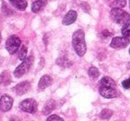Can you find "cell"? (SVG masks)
<instances>
[{"instance_id":"obj_1","label":"cell","mask_w":130,"mask_h":121,"mask_svg":"<svg viewBox=\"0 0 130 121\" xmlns=\"http://www.w3.org/2000/svg\"><path fill=\"white\" fill-rule=\"evenodd\" d=\"M72 45L74 50L78 56L85 55L87 52V45L85 40V33L82 29H78L73 33Z\"/></svg>"},{"instance_id":"obj_2","label":"cell","mask_w":130,"mask_h":121,"mask_svg":"<svg viewBox=\"0 0 130 121\" xmlns=\"http://www.w3.org/2000/svg\"><path fill=\"white\" fill-rule=\"evenodd\" d=\"M110 17L118 24H130V15L121 8H113L110 11Z\"/></svg>"},{"instance_id":"obj_3","label":"cell","mask_w":130,"mask_h":121,"mask_svg":"<svg viewBox=\"0 0 130 121\" xmlns=\"http://www.w3.org/2000/svg\"><path fill=\"white\" fill-rule=\"evenodd\" d=\"M33 61H34V58L33 56H29V57L26 58L24 61H22V62L18 66V67L15 69L14 72H13V75L16 78H21L22 77L24 74L29 71V70L30 69L31 65L33 63Z\"/></svg>"},{"instance_id":"obj_4","label":"cell","mask_w":130,"mask_h":121,"mask_svg":"<svg viewBox=\"0 0 130 121\" xmlns=\"http://www.w3.org/2000/svg\"><path fill=\"white\" fill-rule=\"evenodd\" d=\"M21 39L15 35H13V36L9 37L8 39L6 40V50L8 51V53L11 54H13L19 50L21 46Z\"/></svg>"},{"instance_id":"obj_5","label":"cell","mask_w":130,"mask_h":121,"mask_svg":"<svg viewBox=\"0 0 130 121\" xmlns=\"http://www.w3.org/2000/svg\"><path fill=\"white\" fill-rule=\"evenodd\" d=\"M20 108L25 112L35 113L37 111V109H38V102L36 100L31 99V98L26 99L21 102Z\"/></svg>"},{"instance_id":"obj_6","label":"cell","mask_w":130,"mask_h":121,"mask_svg":"<svg viewBox=\"0 0 130 121\" xmlns=\"http://www.w3.org/2000/svg\"><path fill=\"white\" fill-rule=\"evenodd\" d=\"M129 44V38H126L125 37H116L110 42V46L114 49H121L127 46Z\"/></svg>"},{"instance_id":"obj_7","label":"cell","mask_w":130,"mask_h":121,"mask_svg":"<svg viewBox=\"0 0 130 121\" xmlns=\"http://www.w3.org/2000/svg\"><path fill=\"white\" fill-rule=\"evenodd\" d=\"M13 103V99L9 95H3L0 98V110L4 112H6L11 110Z\"/></svg>"},{"instance_id":"obj_8","label":"cell","mask_w":130,"mask_h":121,"mask_svg":"<svg viewBox=\"0 0 130 121\" xmlns=\"http://www.w3.org/2000/svg\"><path fill=\"white\" fill-rule=\"evenodd\" d=\"M99 93L103 97L111 99L118 96V92L116 88L112 87H99Z\"/></svg>"},{"instance_id":"obj_9","label":"cell","mask_w":130,"mask_h":121,"mask_svg":"<svg viewBox=\"0 0 130 121\" xmlns=\"http://www.w3.org/2000/svg\"><path fill=\"white\" fill-rule=\"evenodd\" d=\"M31 88L30 83L28 81H23L22 83L18 84L17 85H15L13 87V90L16 93V94L18 95H22V94H25L26 93H28Z\"/></svg>"},{"instance_id":"obj_10","label":"cell","mask_w":130,"mask_h":121,"mask_svg":"<svg viewBox=\"0 0 130 121\" xmlns=\"http://www.w3.org/2000/svg\"><path fill=\"white\" fill-rule=\"evenodd\" d=\"M77 16H78L77 12L73 11V10H71V11L68 12V13H66V15L64 16V18H63V20H62V24L66 26L71 25V24L75 22V21L77 20Z\"/></svg>"},{"instance_id":"obj_11","label":"cell","mask_w":130,"mask_h":121,"mask_svg":"<svg viewBox=\"0 0 130 121\" xmlns=\"http://www.w3.org/2000/svg\"><path fill=\"white\" fill-rule=\"evenodd\" d=\"M52 84H53V78L50 76H48V75H45V76H43L40 78L39 82H38V87H39V89L44 90V89L50 87Z\"/></svg>"},{"instance_id":"obj_12","label":"cell","mask_w":130,"mask_h":121,"mask_svg":"<svg viewBox=\"0 0 130 121\" xmlns=\"http://www.w3.org/2000/svg\"><path fill=\"white\" fill-rule=\"evenodd\" d=\"M100 87H112L116 88V83L112 78L110 77H103L99 82Z\"/></svg>"},{"instance_id":"obj_13","label":"cell","mask_w":130,"mask_h":121,"mask_svg":"<svg viewBox=\"0 0 130 121\" xmlns=\"http://www.w3.org/2000/svg\"><path fill=\"white\" fill-rule=\"evenodd\" d=\"M46 0H37L31 6V10L33 13H38L40 10H42L46 5Z\"/></svg>"},{"instance_id":"obj_14","label":"cell","mask_w":130,"mask_h":121,"mask_svg":"<svg viewBox=\"0 0 130 121\" xmlns=\"http://www.w3.org/2000/svg\"><path fill=\"white\" fill-rule=\"evenodd\" d=\"M9 1L15 8L21 11H24L28 6V3L25 0H9Z\"/></svg>"},{"instance_id":"obj_15","label":"cell","mask_w":130,"mask_h":121,"mask_svg":"<svg viewBox=\"0 0 130 121\" xmlns=\"http://www.w3.org/2000/svg\"><path fill=\"white\" fill-rule=\"evenodd\" d=\"M108 5L113 8H123L126 5V0H106Z\"/></svg>"},{"instance_id":"obj_16","label":"cell","mask_w":130,"mask_h":121,"mask_svg":"<svg viewBox=\"0 0 130 121\" xmlns=\"http://www.w3.org/2000/svg\"><path fill=\"white\" fill-rule=\"evenodd\" d=\"M55 109V101L54 100H50L45 103V107L43 109V114L44 115H47L50 112H52L53 110Z\"/></svg>"},{"instance_id":"obj_17","label":"cell","mask_w":130,"mask_h":121,"mask_svg":"<svg viewBox=\"0 0 130 121\" xmlns=\"http://www.w3.org/2000/svg\"><path fill=\"white\" fill-rule=\"evenodd\" d=\"M11 82V77H10L9 72H3L0 75V83L4 84V85H8Z\"/></svg>"},{"instance_id":"obj_18","label":"cell","mask_w":130,"mask_h":121,"mask_svg":"<svg viewBox=\"0 0 130 121\" xmlns=\"http://www.w3.org/2000/svg\"><path fill=\"white\" fill-rule=\"evenodd\" d=\"M88 75L92 79H97L98 77L100 76V72L95 67H91L88 70Z\"/></svg>"},{"instance_id":"obj_19","label":"cell","mask_w":130,"mask_h":121,"mask_svg":"<svg viewBox=\"0 0 130 121\" xmlns=\"http://www.w3.org/2000/svg\"><path fill=\"white\" fill-rule=\"evenodd\" d=\"M56 63L59 66H61V67H70V66H71V62L70 61H68L67 58H59L56 61Z\"/></svg>"},{"instance_id":"obj_20","label":"cell","mask_w":130,"mask_h":121,"mask_svg":"<svg viewBox=\"0 0 130 121\" xmlns=\"http://www.w3.org/2000/svg\"><path fill=\"white\" fill-rule=\"evenodd\" d=\"M18 57L21 61H24V60L27 58V47L25 45H22L21 47L20 51H19V54H18Z\"/></svg>"},{"instance_id":"obj_21","label":"cell","mask_w":130,"mask_h":121,"mask_svg":"<svg viewBox=\"0 0 130 121\" xmlns=\"http://www.w3.org/2000/svg\"><path fill=\"white\" fill-rule=\"evenodd\" d=\"M111 116H112V111L110 110H108V109L103 110L101 114H100V117H101L102 119H109Z\"/></svg>"},{"instance_id":"obj_22","label":"cell","mask_w":130,"mask_h":121,"mask_svg":"<svg viewBox=\"0 0 130 121\" xmlns=\"http://www.w3.org/2000/svg\"><path fill=\"white\" fill-rule=\"evenodd\" d=\"M121 33H122L123 37L126 38H130V24H126L123 26L122 29H121Z\"/></svg>"},{"instance_id":"obj_23","label":"cell","mask_w":130,"mask_h":121,"mask_svg":"<svg viewBox=\"0 0 130 121\" xmlns=\"http://www.w3.org/2000/svg\"><path fill=\"white\" fill-rule=\"evenodd\" d=\"M46 121H63V119L57 115H51L48 117Z\"/></svg>"},{"instance_id":"obj_24","label":"cell","mask_w":130,"mask_h":121,"mask_svg":"<svg viewBox=\"0 0 130 121\" xmlns=\"http://www.w3.org/2000/svg\"><path fill=\"white\" fill-rule=\"evenodd\" d=\"M122 85H123V87L126 89L130 88V78L126 80H124V81L122 82Z\"/></svg>"},{"instance_id":"obj_25","label":"cell","mask_w":130,"mask_h":121,"mask_svg":"<svg viewBox=\"0 0 130 121\" xmlns=\"http://www.w3.org/2000/svg\"><path fill=\"white\" fill-rule=\"evenodd\" d=\"M110 36H111V33L109 32V31L107 30V29L103 30V32H102V34H101V37H102V38H108V37H110Z\"/></svg>"},{"instance_id":"obj_26","label":"cell","mask_w":130,"mask_h":121,"mask_svg":"<svg viewBox=\"0 0 130 121\" xmlns=\"http://www.w3.org/2000/svg\"><path fill=\"white\" fill-rule=\"evenodd\" d=\"M1 40H2V36H1V33H0V43H1Z\"/></svg>"},{"instance_id":"obj_27","label":"cell","mask_w":130,"mask_h":121,"mask_svg":"<svg viewBox=\"0 0 130 121\" xmlns=\"http://www.w3.org/2000/svg\"><path fill=\"white\" fill-rule=\"evenodd\" d=\"M129 6H130V0H129Z\"/></svg>"},{"instance_id":"obj_28","label":"cell","mask_w":130,"mask_h":121,"mask_svg":"<svg viewBox=\"0 0 130 121\" xmlns=\"http://www.w3.org/2000/svg\"><path fill=\"white\" fill-rule=\"evenodd\" d=\"M129 54H130V49H129Z\"/></svg>"}]
</instances>
